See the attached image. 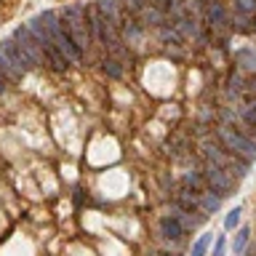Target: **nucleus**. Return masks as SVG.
<instances>
[{"instance_id": "f257e3e1", "label": "nucleus", "mask_w": 256, "mask_h": 256, "mask_svg": "<svg viewBox=\"0 0 256 256\" xmlns=\"http://www.w3.org/2000/svg\"><path fill=\"white\" fill-rule=\"evenodd\" d=\"M38 19H40V24H43V30H46L48 40H51V43H54L56 48H59V51H62L64 56H67V62H70V64H72V62H78L80 56H83V54L78 51V46L72 43V38L67 35V30H64V24L59 22V16H56L54 11H46V14H40Z\"/></svg>"}, {"instance_id": "f03ea898", "label": "nucleus", "mask_w": 256, "mask_h": 256, "mask_svg": "<svg viewBox=\"0 0 256 256\" xmlns=\"http://www.w3.org/2000/svg\"><path fill=\"white\" fill-rule=\"evenodd\" d=\"M62 24L64 30H67V35L72 38V43L78 46V51L83 54L88 48V40H91V35H88V22H86V8L80 3H72L64 8V16H62Z\"/></svg>"}, {"instance_id": "7ed1b4c3", "label": "nucleus", "mask_w": 256, "mask_h": 256, "mask_svg": "<svg viewBox=\"0 0 256 256\" xmlns=\"http://www.w3.org/2000/svg\"><path fill=\"white\" fill-rule=\"evenodd\" d=\"M219 142H222V147L235 158H243V160H248V163L256 158V139L235 131V128H230V126L219 128Z\"/></svg>"}, {"instance_id": "20e7f679", "label": "nucleus", "mask_w": 256, "mask_h": 256, "mask_svg": "<svg viewBox=\"0 0 256 256\" xmlns=\"http://www.w3.org/2000/svg\"><path fill=\"white\" fill-rule=\"evenodd\" d=\"M14 40L19 43L22 54L30 59L32 67H43V64H48L43 46H40V40L32 35V30H30V27H19V30H16V38H14Z\"/></svg>"}, {"instance_id": "39448f33", "label": "nucleus", "mask_w": 256, "mask_h": 256, "mask_svg": "<svg viewBox=\"0 0 256 256\" xmlns=\"http://www.w3.org/2000/svg\"><path fill=\"white\" fill-rule=\"evenodd\" d=\"M203 176H206V182L211 184V190L216 192V195L224 198V195H232V192H235V176H232L227 168L208 163L206 171H203Z\"/></svg>"}, {"instance_id": "423d86ee", "label": "nucleus", "mask_w": 256, "mask_h": 256, "mask_svg": "<svg viewBox=\"0 0 256 256\" xmlns=\"http://www.w3.org/2000/svg\"><path fill=\"white\" fill-rule=\"evenodd\" d=\"M0 54L6 56V62L11 64V67L19 72V75H24V72L32 67L30 59L22 54V48H19V43H16V40H3V46H0Z\"/></svg>"}, {"instance_id": "0eeeda50", "label": "nucleus", "mask_w": 256, "mask_h": 256, "mask_svg": "<svg viewBox=\"0 0 256 256\" xmlns=\"http://www.w3.org/2000/svg\"><path fill=\"white\" fill-rule=\"evenodd\" d=\"M160 232H163L166 240H179L182 238V222L176 219V216H166V219L160 222Z\"/></svg>"}, {"instance_id": "6e6552de", "label": "nucleus", "mask_w": 256, "mask_h": 256, "mask_svg": "<svg viewBox=\"0 0 256 256\" xmlns=\"http://www.w3.org/2000/svg\"><path fill=\"white\" fill-rule=\"evenodd\" d=\"M200 211H203V216L208 214H214V211H219V206H222V195H214V190H208L200 195Z\"/></svg>"}, {"instance_id": "1a4fd4ad", "label": "nucleus", "mask_w": 256, "mask_h": 256, "mask_svg": "<svg viewBox=\"0 0 256 256\" xmlns=\"http://www.w3.org/2000/svg\"><path fill=\"white\" fill-rule=\"evenodd\" d=\"M235 62L240 64V70L256 72V48H240L235 54Z\"/></svg>"}, {"instance_id": "9d476101", "label": "nucleus", "mask_w": 256, "mask_h": 256, "mask_svg": "<svg viewBox=\"0 0 256 256\" xmlns=\"http://www.w3.org/2000/svg\"><path fill=\"white\" fill-rule=\"evenodd\" d=\"M192 192H198V190H190V187H184V190H179V192H176V203H179V206L184 208V211H192V208H195V206L200 203V200H198L195 195H192Z\"/></svg>"}, {"instance_id": "9b49d317", "label": "nucleus", "mask_w": 256, "mask_h": 256, "mask_svg": "<svg viewBox=\"0 0 256 256\" xmlns=\"http://www.w3.org/2000/svg\"><path fill=\"white\" fill-rule=\"evenodd\" d=\"M240 115H243V120L248 123V128H256V99H254V102H248Z\"/></svg>"}, {"instance_id": "f8f14e48", "label": "nucleus", "mask_w": 256, "mask_h": 256, "mask_svg": "<svg viewBox=\"0 0 256 256\" xmlns=\"http://www.w3.org/2000/svg\"><path fill=\"white\" fill-rule=\"evenodd\" d=\"M248 235H251V230H248V227H243V230L235 235V243H232V248H235L238 256L243 254V248H246V243H248Z\"/></svg>"}, {"instance_id": "ddd939ff", "label": "nucleus", "mask_w": 256, "mask_h": 256, "mask_svg": "<svg viewBox=\"0 0 256 256\" xmlns=\"http://www.w3.org/2000/svg\"><path fill=\"white\" fill-rule=\"evenodd\" d=\"M208 22L211 24H222L224 22V11L219 3H208Z\"/></svg>"}, {"instance_id": "4468645a", "label": "nucleus", "mask_w": 256, "mask_h": 256, "mask_svg": "<svg viewBox=\"0 0 256 256\" xmlns=\"http://www.w3.org/2000/svg\"><path fill=\"white\" fill-rule=\"evenodd\" d=\"M208 243H211V235H200V238H198V243L192 246V256H206Z\"/></svg>"}, {"instance_id": "2eb2a0df", "label": "nucleus", "mask_w": 256, "mask_h": 256, "mask_svg": "<svg viewBox=\"0 0 256 256\" xmlns=\"http://www.w3.org/2000/svg\"><path fill=\"white\" fill-rule=\"evenodd\" d=\"M0 72H3L6 78H11V80H22V75L11 67V64L6 62V56H3V54H0Z\"/></svg>"}, {"instance_id": "dca6fc26", "label": "nucleus", "mask_w": 256, "mask_h": 256, "mask_svg": "<svg viewBox=\"0 0 256 256\" xmlns=\"http://www.w3.org/2000/svg\"><path fill=\"white\" fill-rule=\"evenodd\" d=\"M235 8L240 14L251 16V14H256V0H235Z\"/></svg>"}, {"instance_id": "f3484780", "label": "nucleus", "mask_w": 256, "mask_h": 256, "mask_svg": "<svg viewBox=\"0 0 256 256\" xmlns=\"http://www.w3.org/2000/svg\"><path fill=\"white\" fill-rule=\"evenodd\" d=\"M203 179H206V176H200V174L192 171V174L184 176V184H187V187H195V190H200V187H203Z\"/></svg>"}, {"instance_id": "a211bd4d", "label": "nucleus", "mask_w": 256, "mask_h": 256, "mask_svg": "<svg viewBox=\"0 0 256 256\" xmlns=\"http://www.w3.org/2000/svg\"><path fill=\"white\" fill-rule=\"evenodd\" d=\"M240 214H243L240 208H232V211L227 214V222H224V227H227V230H235L238 222H240Z\"/></svg>"}, {"instance_id": "6ab92c4d", "label": "nucleus", "mask_w": 256, "mask_h": 256, "mask_svg": "<svg viewBox=\"0 0 256 256\" xmlns=\"http://www.w3.org/2000/svg\"><path fill=\"white\" fill-rule=\"evenodd\" d=\"M104 72H110L112 78H120V67H118V62H115V59L104 62Z\"/></svg>"}, {"instance_id": "aec40b11", "label": "nucleus", "mask_w": 256, "mask_h": 256, "mask_svg": "<svg viewBox=\"0 0 256 256\" xmlns=\"http://www.w3.org/2000/svg\"><path fill=\"white\" fill-rule=\"evenodd\" d=\"M224 248H227V243H224V238L216 240V248H214V256H224Z\"/></svg>"}, {"instance_id": "412c9836", "label": "nucleus", "mask_w": 256, "mask_h": 256, "mask_svg": "<svg viewBox=\"0 0 256 256\" xmlns=\"http://www.w3.org/2000/svg\"><path fill=\"white\" fill-rule=\"evenodd\" d=\"M246 88H248V91H251V94H254V96H256V78H254V80H251V83H248V86H246Z\"/></svg>"}, {"instance_id": "4be33fe9", "label": "nucleus", "mask_w": 256, "mask_h": 256, "mask_svg": "<svg viewBox=\"0 0 256 256\" xmlns=\"http://www.w3.org/2000/svg\"><path fill=\"white\" fill-rule=\"evenodd\" d=\"M6 91V80H3V75H0V94Z\"/></svg>"}, {"instance_id": "5701e85b", "label": "nucleus", "mask_w": 256, "mask_h": 256, "mask_svg": "<svg viewBox=\"0 0 256 256\" xmlns=\"http://www.w3.org/2000/svg\"><path fill=\"white\" fill-rule=\"evenodd\" d=\"M254 27H256V22H254Z\"/></svg>"}]
</instances>
